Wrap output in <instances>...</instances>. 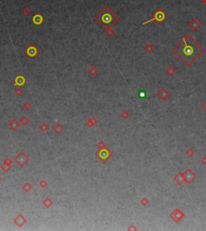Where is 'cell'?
Returning a JSON list of instances; mask_svg holds the SVG:
<instances>
[{
  "mask_svg": "<svg viewBox=\"0 0 206 231\" xmlns=\"http://www.w3.org/2000/svg\"><path fill=\"white\" fill-rule=\"evenodd\" d=\"M39 184H40V186L41 187V188L44 189V188H46V186L48 185V183H47V181L45 180H40Z\"/></svg>",
  "mask_w": 206,
  "mask_h": 231,
  "instance_id": "obj_20",
  "label": "cell"
},
{
  "mask_svg": "<svg viewBox=\"0 0 206 231\" xmlns=\"http://www.w3.org/2000/svg\"><path fill=\"white\" fill-rule=\"evenodd\" d=\"M23 189H24L26 192H29L32 189V186H31V184H30L29 183H26V184L23 186Z\"/></svg>",
  "mask_w": 206,
  "mask_h": 231,
  "instance_id": "obj_14",
  "label": "cell"
},
{
  "mask_svg": "<svg viewBox=\"0 0 206 231\" xmlns=\"http://www.w3.org/2000/svg\"><path fill=\"white\" fill-rule=\"evenodd\" d=\"M15 161L19 165L20 167H23L24 165H25L29 161V158L27 156V155H25L24 152L22 151L15 156Z\"/></svg>",
  "mask_w": 206,
  "mask_h": 231,
  "instance_id": "obj_2",
  "label": "cell"
},
{
  "mask_svg": "<svg viewBox=\"0 0 206 231\" xmlns=\"http://www.w3.org/2000/svg\"><path fill=\"white\" fill-rule=\"evenodd\" d=\"M20 123L23 126H27L29 123V119L26 116H24L22 118L20 119Z\"/></svg>",
  "mask_w": 206,
  "mask_h": 231,
  "instance_id": "obj_15",
  "label": "cell"
},
{
  "mask_svg": "<svg viewBox=\"0 0 206 231\" xmlns=\"http://www.w3.org/2000/svg\"><path fill=\"white\" fill-rule=\"evenodd\" d=\"M26 83V79L23 75H19L16 76V78L15 79V85L18 86H22Z\"/></svg>",
  "mask_w": 206,
  "mask_h": 231,
  "instance_id": "obj_6",
  "label": "cell"
},
{
  "mask_svg": "<svg viewBox=\"0 0 206 231\" xmlns=\"http://www.w3.org/2000/svg\"><path fill=\"white\" fill-rule=\"evenodd\" d=\"M97 146H98V147H100V149H103V147L105 148V146L103 144V142H99L98 144H97Z\"/></svg>",
  "mask_w": 206,
  "mask_h": 231,
  "instance_id": "obj_22",
  "label": "cell"
},
{
  "mask_svg": "<svg viewBox=\"0 0 206 231\" xmlns=\"http://www.w3.org/2000/svg\"><path fill=\"white\" fill-rule=\"evenodd\" d=\"M31 21L33 22V24L35 25L40 26L43 23V22L44 21V17H43L40 14L37 13V14H36L33 17L31 18Z\"/></svg>",
  "mask_w": 206,
  "mask_h": 231,
  "instance_id": "obj_4",
  "label": "cell"
},
{
  "mask_svg": "<svg viewBox=\"0 0 206 231\" xmlns=\"http://www.w3.org/2000/svg\"><path fill=\"white\" fill-rule=\"evenodd\" d=\"M22 13H23L24 15H25V16H28V15H30V13H31V10H30L28 7H24V8L23 9Z\"/></svg>",
  "mask_w": 206,
  "mask_h": 231,
  "instance_id": "obj_16",
  "label": "cell"
},
{
  "mask_svg": "<svg viewBox=\"0 0 206 231\" xmlns=\"http://www.w3.org/2000/svg\"><path fill=\"white\" fill-rule=\"evenodd\" d=\"M53 204V201L50 199V198H48V197H47L46 199L43 201V205H44L47 208H49V207H51V205Z\"/></svg>",
  "mask_w": 206,
  "mask_h": 231,
  "instance_id": "obj_13",
  "label": "cell"
},
{
  "mask_svg": "<svg viewBox=\"0 0 206 231\" xmlns=\"http://www.w3.org/2000/svg\"><path fill=\"white\" fill-rule=\"evenodd\" d=\"M23 107L25 109H27V111H28L29 109H31V105L30 104V102H26L24 105H23Z\"/></svg>",
  "mask_w": 206,
  "mask_h": 231,
  "instance_id": "obj_21",
  "label": "cell"
},
{
  "mask_svg": "<svg viewBox=\"0 0 206 231\" xmlns=\"http://www.w3.org/2000/svg\"><path fill=\"white\" fill-rule=\"evenodd\" d=\"M8 126H9V127H10V129H12V130H17V129L19 128V123L18 122V121H17L16 119H12V120L9 123Z\"/></svg>",
  "mask_w": 206,
  "mask_h": 231,
  "instance_id": "obj_8",
  "label": "cell"
},
{
  "mask_svg": "<svg viewBox=\"0 0 206 231\" xmlns=\"http://www.w3.org/2000/svg\"><path fill=\"white\" fill-rule=\"evenodd\" d=\"M97 123V120L94 118V117H92L87 123H86V126H89V127H92L93 126H94L96 123Z\"/></svg>",
  "mask_w": 206,
  "mask_h": 231,
  "instance_id": "obj_11",
  "label": "cell"
},
{
  "mask_svg": "<svg viewBox=\"0 0 206 231\" xmlns=\"http://www.w3.org/2000/svg\"><path fill=\"white\" fill-rule=\"evenodd\" d=\"M1 168L5 172H9V170L10 168H12V163H8L3 162V164H2V166H1Z\"/></svg>",
  "mask_w": 206,
  "mask_h": 231,
  "instance_id": "obj_10",
  "label": "cell"
},
{
  "mask_svg": "<svg viewBox=\"0 0 206 231\" xmlns=\"http://www.w3.org/2000/svg\"><path fill=\"white\" fill-rule=\"evenodd\" d=\"M1 180H2V178H1V177H0V181H1Z\"/></svg>",
  "mask_w": 206,
  "mask_h": 231,
  "instance_id": "obj_23",
  "label": "cell"
},
{
  "mask_svg": "<svg viewBox=\"0 0 206 231\" xmlns=\"http://www.w3.org/2000/svg\"><path fill=\"white\" fill-rule=\"evenodd\" d=\"M165 18V15L164 13L162 12V10H158V12L155 14V18L154 19H156L159 23H160V22H162L163 20Z\"/></svg>",
  "mask_w": 206,
  "mask_h": 231,
  "instance_id": "obj_7",
  "label": "cell"
},
{
  "mask_svg": "<svg viewBox=\"0 0 206 231\" xmlns=\"http://www.w3.org/2000/svg\"><path fill=\"white\" fill-rule=\"evenodd\" d=\"M201 48L192 39L184 38L176 49V53L186 64H190L200 54Z\"/></svg>",
  "mask_w": 206,
  "mask_h": 231,
  "instance_id": "obj_1",
  "label": "cell"
},
{
  "mask_svg": "<svg viewBox=\"0 0 206 231\" xmlns=\"http://www.w3.org/2000/svg\"><path fill=\"white\" fill-rule=\"evenodd\" d=\"M105 31H106V34L109 36H112L114 34V31L113 30H110V28H105Z\"/></svg>",
  "mask_w": 206,
  "mask_h": 231,
  "instance_id": "obj_19",
  "label": "cell"
},
{
  "mask_svg": "<svg viewBox=\"0 0 206 231\" xmlns=\"http://www.w3.org/2000/svg\"><path fill=\"white\" fill-rule=\"evenodd\" d=\"M15 94L18 97H20L21 95H22V94H24V91L22 90V89H21L20 87H19L18 89H16V90H15Z\"/></svg>",
  "mask_w": 206,
  "mask_h": 231,
  "instance_id": "obj_18",
  "label": "cell"
},
{
  "mask_svg": "<svg viewBox=\"0 0 206 231\" xmlns=\"http://www.w3.org/2000/svg\"><path fill=\"white\" fill-rule=\"evenodd\" d=\"M88 73L92 76H94L95 75L97 74V73H98V70H97V69L95 67V66H91V67L88 70Z\"/></svg>",
  "mask_w": 206,
  "mask_h": 231,
  "instance_id": "obj_12",
  "label": "cell"
},
{
  "mask_svg": "<svg viewBox=\"0 0 206 231\" xmlns=\"http://www.w3.org/2000/svg\"><path fill=\"white\" fill-rule=\"evenodd\" d=\"M26 222H27V220H26V218L22 215V214H19L15 218V220H14V222L19 226V227H21L22 226H24L25 223H26Z\"/></svg>",
  "mask_w": 206,
  "mask_h": 231,
  "instance_id": "obj_5",
  "label": "cell"
},
{
  "mask_svg": "<svg viewBox=\"0 0 206 231\" xmlns=\"http://www.w3.org/2000/svg\"><path fill=\"white\" fill-rule=\"evenodd\" d=\"M53 130H54V132H56L57 135H60L61 132L64 130V127L60 123H57V124H56L55 126H53Z\"/></svg>",
  "mask_w": 206,
  "mask_h": 231,
  "instance_id": "obj_9",
  "label": "cell"
},
{
  "mask_svg": "<svg viewBox=\"0 0 206 231\" xmlns=\"http://www.w3.org/2000/svg\"><path fill=\"white\" fill-rule=\"evenodd\" d=\"M24 52L29 57H31V59H33V57H35L36 55H38L40 53V50L34 45H30L25 50Z\"/></svg>",
  "mask_w": 206,
  "mask_h": 231,
  "instance_id": "obj_3",
  "label": "cell"
},
{
  "mask_svg": "<svg viewBox=\"0 0 206 231\" xmlns=\"http://www.w3.org/2000/svg\"><path fill=\"white\" fill-rule=\"evenodd\" d=\"M40 130H41L43 132H45V131H47V130H48V126L45 123H42V124L40 126Z\"/></svg>",
  "mask_w": 206,
  "mask_h": 231,
  "instance_id": "obj_17",
  "label": "cell"
}]
</instances>
